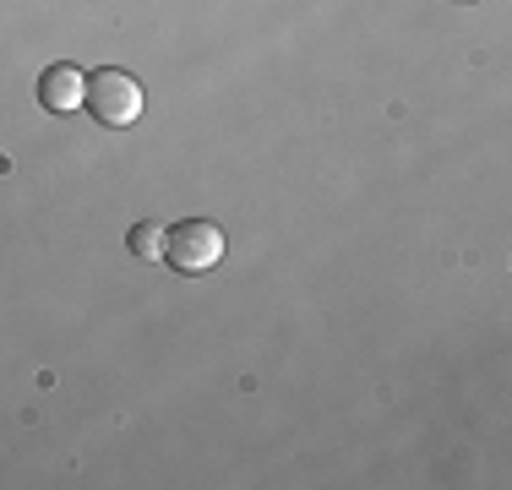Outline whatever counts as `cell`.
<instances>
[{"instance_id": "cell-1", "label": "cell", "mask_w": 512, "mask_h": 490, "mask_svg": "<svg viewBox=\"0 0 512 490\" xmlns=\"http://www.w3.org/2000/svg\"><path fill=\"white\" fill-rule=\"evenodd\" d=\"M88 109H93V120L109 126V131L137 126L142 120V82L131 77V71H120V66L93 71L88 77Z\"/></svg>"}, {"instance_id": "cell-2", "label": "cell", "mask_w": 512, "mask_h": 490, "mask_svg": "<svg viewBox=\"0 0 512 490\" xmlns=\"http://www.w3.org/2000/svg\"><path fill=\"white\" fill-rule=\"evenodd\" d=\"M164 262L175 273H213L224 262V229L207 218H186V224L164 229Z\"/></svg>"}, {"instance_id": "cell-3", "label": "cell", "mask_w": 512, "mask_h": 490, "mask_svg": "<svg viewBox=\"0 0 512 490\" xmlns=\"http://www.w3.org/2000/svg\"><path fill=\"white\" fill-rule=\"evenodd\" d=\"M39 104L50 109V115H71V109H82L88 104V77H82L77 66H44V77H39Z\"/></svg>"}, {"instance_id": "cell-4", "label": "cell", "mask_w": 512, "mask_h": 490, "mask_svg": "<svg viewBox=\"0 0 512 490\" xmlns=\"http://www.w3.org/2000/svg\"><path fill=\"white\" fill-rule=\"evenodd\" d=\"M126 251L137 256V262H164V229H158V224H137L126 235Z\"/></svg>"}]
</instances>
